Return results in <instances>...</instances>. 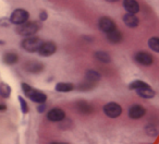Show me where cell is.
<instances>
[{
    "label": "cell",
    "instance_id": "29",
    "mask_svg": "<svg viewBox=\"0 0 159 144\" xmlns=\"http://www.w3.org/2000/svg\"><path fill=\"white\" fill-rule=\"evenodd\" d=\"M9 24H10V20L8 21L7 19H2V20H0V25H1V26L7 27V26H9Z\"/></svg>",
    "mask_w": 159,
    "mask_h": 144
},
{
    "label": "cell",
    "instance_id": "20",
    "mask_svg": "<svg viewBox=\"0 0 159 144\" xmlns=\"http://www.w3.org/2000/svg\"><path fill=\"white\" fill-rule=\"evenodd\" d=\"M95 58L98 60V61L102 62V63H109L111 61V57L108 53L102 50H98L95 53Z\"/></svg>",
    "mask_w": 159,
    "mask_h": 144
},
{
    "label": "cell",
    "instance_id": "32",
    "mask_svg": "<svg viewBox=\"0 0 159 144\" xmlns=\"http://www.w3.org/2000/svg\"><path fill=\"white\" fill-rule=\"evenodd\" d=\"M106 1L110 3H115V2H117V1H119V0H106Z\"/></svg>",
    "mask_w": 159,
    "mask_h": 144
},
{
    "label": "cell",
    "instance_id": "26",
    "mask_svg": "<svg viewBox=\"0 0 159 144\" xmlns=\"http://www.w3.org/2000/svg\"><path fill=\"white\" fill-rule=\"evenodd\" d=\"M94 85H95V84H93V83L85 81L84 83H81V84L79 85V87H77V89H79L80 91H89V90L93 89Z\"/></svg>",
    "mask_w": 159,
    "mask_h": 144
},
{
    "label": "cell",
    "instance_id": "30",
    "mask_svg": "<svg viewBox=\"0 0 159 144\" xmlns=\"http://www.w3.org/2000/svg\"><path fill=\"white\" fill-rule=\"evenodd\" d=\"M5 110H7V106H6V105L0 104V111H5Z\"/></svg>",
    "mask_w": 159,
    "mask_h": 144
},
{
    "label": "cell",
    "instance_id": "23",
    "mask_svg": "<svg viewBox=\"0 0 159 144\" xmlns=\"http://www.w3.org/2000/svg\"><path fill=\"white\" fill-rule=\"evenodd\" d=\"M146 85H147V83L144 82V81L135 80L129 84V90H131V91H137V90L142 89V87L146 86Z\"/></svg>",
    "mask_w": 159,
    "mask_h": 144
},
{
    "label": "cell",
    "instance_id": "22",
    "mask_svg": "<svg viewBox=\"0 0 159 144\" xmlns=\"http://www.w3.org/2000/svg\"><path fill=\"white\" fill-rule=\"evenodd\" d=\"M148 47H149L152 51L159 53V37H157V36L150 37L149 39H148Z\"/></svg>",
    "mask_w": 159,
    "mask_h": 144
},
{
    "label": "cell",
    "instance_id": "13",
    "mask_svg": "<svg viewBox=\"0 0 159 144\" xmlns=\"http://www.w3.org/2000/svg\"><path fill=\"white\" fill-rule=\"evenodd\" d=\"M136 94L141 98H144V100H152V98H154L155 95H156V92H155V90H152V87L149 86V84H147L146 86L137 90Z\"/></svg>",
    "mask_w": 159,
    "mask_h": 144
},
{
    "label": "cell",
    "instance_id": "21",
    "mask_svg": "<svg viewBox=\"0 0 159 144\" xmlns=\"http://www.w3.org/2000/svg\"><path fill=\"white\" fill-rule=\"evenodd\" d=\"M11 87L7 83H0V96L2 98H9L11 95Z\"/></svg>",
    "mask_w": 159,
    "mask_h": 144
},
{
    "label": "cell",
    "instance_id": "3",
    "mask_svg": "<svg viewBox=\"0 0 159 144\" xmlns=\"http://www.w3.org/2000/svg\"><path fill=\"white\" fill-rule=\"evenodd\" d=\"M30 19V13L29 11H26L25 9L19 8V9L13 10V12L10 16V23L14 25H21L23 23L27 22Z\"/></svg>",
    "mask_w": 159,
    "mask_h": 144
},
{
    "label": "cell",
    "instance_id": "27",
    "mask_svg": "<svg viewBox=\"0 0 159 144\" xmlns=\"http://www.w3.org/2000/svg\"><path fill=\"white\" fill-rule=\"evenodd\" d=\"M47 19H48V13H47V11H44V10H43V11H40V13H39V20L44 22V21L47 20Z\"/></svg>",
    "mask_w": 159,
    "mask_h": 144
},
{
    "label": "cell",
    "instance_id": "28",
    "mask_svg": "<svg viewBox=\"0 0 159 144\" xmlns=\"http://www.w3.org/2000/svg\"><path fill=\"white\" fill-rule=\"evenodd\" d=\"M45 110H46V103H45V104H38V106H37V111H38V113L43 114Z\"/></svg>",
    "mask_w": 159,
    "mask_h": 144
},
{
    "label": "cell",
    "instance_id": "10",
    "mask_svg": "<svg viewBox=\"0 0 159 144\" xmlns=\"http://www.w3.org/2000/svg\"><path fill=\"white\" fill-rule=\"evenodd\" d=\"M26 96L32 102L36 103V104H45V103L47 102L46 94L43 93L42 91H38V90H35V89H32L31 92H30Z\"/></svg>",
    "mask_w": 159,
    "mask_h": 144
},
{
    "label": "cell",
    "instance_id": "33",
    "mask_svg": "<svg viewBox=\"0 0 159 144\" xmlns=\"http://www.w3.org/2000/svg\"><path fill=\"white\" fill-rule=\"evenodd\" d=\"M0 45H5V42H3V40H0Z\"/></svg>",
    "mask_w": 159,
    "mask_h": 144
},
{
    "label": "cell",
    "instance_id": "12",
    "mask_svg": "<svg viewBox=\"0 0 159 144\" xmlns=\"http://www.w3.org/2000/svg\"><path fill=\"white\" fill-rule=\"evenodd\" d=\"M123 23L130 29H135V27L139 26V20L136 16V14H132V13H125L122 18Z\"/></svg>",
    "mask_w": 159,
    "mask_h": 144
},
{
    "label": "cell",
    "instance_id": "24",
    "mask_svg": "<svg viewBox=\"0 0 159 144\" xmlns=\"http://www.w3.org/2000/svg\"><path fill=\"white\" fill-rule=\"evenodd\" d=\"M145 132L148 137H157L158 135V130L154 126H146Z\"/></svg>",
    "mask_w": 159,
    "mask_h": 144
},
{
    "label": "cell",
    "instance_id": "11",
    "mask_svg": "<svg viewBox=\"0 0 159 144\" xmlns=\"http://www.w3.org/2000/svg\"><path fill=\"white\" fill-rule=\"evenodd\" d=\"M24 70L29 73L38 74L44 70V64L38 61H27L24 63Z\"/></svg>",
    "mask_w": 159,
    "mask_h": 144
},
{
    "label": "cell",
    "instance_id": "25",
    "mask_svg": "<svg viewBox=\"0 0 159 144\" xmlns=\"http://www.w3.org/2000/svg\"><path fill=\"white\" fill-rule=\"evenodd\" d=\"M19 102H20L21 110H22V113L23 114H27V113H29L30 108H29V105H27L26 100H25L24 98L22 97V96H20V97H19Z\"/></svg>",
    "mask_w": 159,
    "mask_h": 144
},
{
    "label": "cell",
    "instance_id": "16",
    "mask_svg": "<svg viewBox=\"0 0 159 144\" xmlns=\"http://www.w3.org/2000/svg\"><path fill=\"white\" fill-rule=\"evenodd\" d=\"M75 108L79 110V113L83 114V115H89L92 114L94 110L93 106L89 103H87L86 100H79L75 103Z\"/></svg>",
    "mask_w": 159,
    "mask_h": 144
},
{
    "label": "cell",
    "instance_id": "14",
    "mask_svg": "<svg viewBox=\"0 0 159 144\" xmlns=\"http://www.w3.org/2000/svg\"><path fill=\"white\" fill-rule=\"evenodd\" d=\"M106 38L110 44L117 45V44H120V43L123 40V35H122V33L119 30L116 29V30H113L112 32H110V33L106 34Z\"/></svg>",
    "mask_w": 159,
    "mask_h": 144
},
{
    "label": "cell",
    "instance_id": "34",
    "mask_svg": "<svg viewBox=\"0 0 159 144\" xmlns=\"http://www.w3.org/2000/svg\"><path fill=\"white\" fill-rule=\"evenodd\" d=\"M149 144H152V143H149Z\"/></svg>",
    "mask_w": 159,
    "mask_h": 144
},
{
    "label": "cell",
    "instance_id": "1",
    "mask_svg": "<svg viewBox=\"0 0 159 144\" xmlns=\"http://www.w3.org/2000/svg\"><path fill=\"white\" fill-rule=\"evenodd\" d=\"M40 30V24L36 21H27L21 25H18L16 32L19 35L23 37H29V36H34Z\"/></svg>",
    "mask_w": 159,
    "mask_h": 144
},
{
    "label": "cell",
    "instance_id": "8",
    "mask_svg": "<svg viewBox=\"0 0 159 144\" xmlns=\"http://www.w3.org/2000/svg\"><path fill=\"white\" fill-rule=\"evenodd\" d=\"M98 26L102 32H104L105 34H108L110 32H112L113 30L117 29V25L113 22L112 19L108 18V16H102L98 21Z\"/></svg>",
    "mask_w": 159,
    "mask_h": 144
},
{
    "label": "cell",
    "instance_id": "31",
    "mask_svg": "<svg viewBox=\"0 0 159 144\" xmlns=\"http://www.w3.org/2000/svg\"><path fill=\"white\" fill-rule=\"evenodd\" d=\"M50 144H68L66 142H51Z\"/></svg>",
    "mask_w": 159,
    "mask_h": 144
},
{
    "label": "cell",
    "instance_id": "2",
    "mask_svg": "<svg viewBox=\"0 0 159 144\" xmlns=\"http://www.w3.org/2000/svg\"><path fill=\"white\" fill-rule=\"evenodd\" d=\"M42 43L43 40L39 37L34 35V36H29V37H24V39L21 43V46H22V48L25 51L33 53H37Z\"/></svg>",
    "mask_w": 159,
    "mask_h": 144
},
{
    "label": "cell",
    "instance_id": "5",
    "mask_svg": "<svg viewBox=\"0 0 159 144\" xmlns=\"http://www.w3.org/2000/svg\"><path fill=\"white\" fill-rule=\"evenodd\" d=\"M134 60L137 64L143 67H149L154 63V57L152 53H147V51H137L134 55Z\"/></svg>",
    "mask_w": 159,
    "mask_h": 144
},
{
    "label": "cell",
    "instance_id": "15",
    "mask_svg": "<svg viewBox=\"0 0 159 144\" xmlns=\"http://www.w3.org/2000/svg\"><path fill=\"white\" fill-rule=\"evenodd\" d=\"M123 8L128 13L136 14L139 11V3L136 0H123Z\"/></svg>",
    "mask_w": 159,
    "mask_h": 144
},
{
    "label": "cell",
    "instance_id": "9",
    "mask_svg": "<svg viewBox=\"0 0 159 144\" xmlns=\"http://www.w3.org/2000/svg\"><path fill=\"white\" fill-rule=\"evenodd\" d=\"M146 114V109L145 107H143L139 104H134L129 108L128 110V115L130 119L133 120H139L141 118H143Z\"/></svg>",
    "mask_w": 159,
    "mask_h": 144
},
{
    "label": "cell",
    "instance_id": "19",
    "mask_svg": "<svg viewBox=\"0 0 159 144\" xmlns=\"http://www.w3.org/2000/svg\"><path fill=\"white\" fill-rule=\"evenodd\" d=\"M3 62L6 64H9V66H13L16 64V62L19 61V56L16 55V53H12V51H9V53H6L3 55V58H2Z\"/></svg>",
    "mask_w": 159,
    "mask_h": 144
},
{
    "label": "cell",
    "instance_id": "17",
    "mask_svg": "<svg viewBox=\"0 0 159 144\" xmlns=\"http://www.w3.org/2000/svg\"><path fill=\"white\" fill-rule=\"evenodd\" d=\"M75 89L74 84L70 82H59L56 84L55 90L59 93H69Z\"/></svg>",
    "mask_w": 159,
    "mask_h": 144
},
{
    "label": "cell",
    "instance_id": "6",
    "mask_svg": "<svg viewBox=\"0 0 159 144\" xmlns=\"http://www.w3.org/2000/svg\"><path fill=\"white\" fill-rule=\"evenodd\" d=\"M56 51H57V45L53 42L48 40V42L42 43V45H40L39 48H38L37 53H38V55L42 56V57H50L53 53H56Z\"/></svg>",
    "mask_w": 159,
    "mask_h": 144
},
{
    "label": "cell",
    "instance_id": "4",
    "mask_svg": "<svg viewBox=\"0 0 159 144\" xmlns=\"http://www.w3.org/2000/svg\"><path fill=\"white\" fill-rule=\"evenodd\" d=\"M104 114L109 118H118L119 116H121L122 114V107L120 104L116 102H109L107 104H105L104 108Z\"/></svg>",
    "mask_w": 159,
    "mask_h": 144
},
{
    "label": "cell",
    "instance_id": "18",
    "mask_svg": "<svg viewBox=\"0 0 159 144\" xmlns=\"http://www.w3.org/2000/svg\"><path fill=\"white\" fill-rule=\"evenodd\" d=\"M100 80V73L95 70H87L86 73H85V81L87 82H91L93 84L97 83Z\"/></svg>",
    "mask_w": 159,
    "mask_h": 144
},
{
    "label": "cell",
    "instance_id": "7",
    "mask_svg": "<svg viewBox=\"0 0 159 144\" xmlns=\"http://www.w3.org/2000/svg\"><path fill=\"white\" fill-rule=\"evenodd\" d=\"M46 117L51 122H61L62 120L66 119V113L60 107H53L50 110H48Z\"/></svg>",
    "mask_w": 159,
    "mask_h": 144
}]
</instances>
